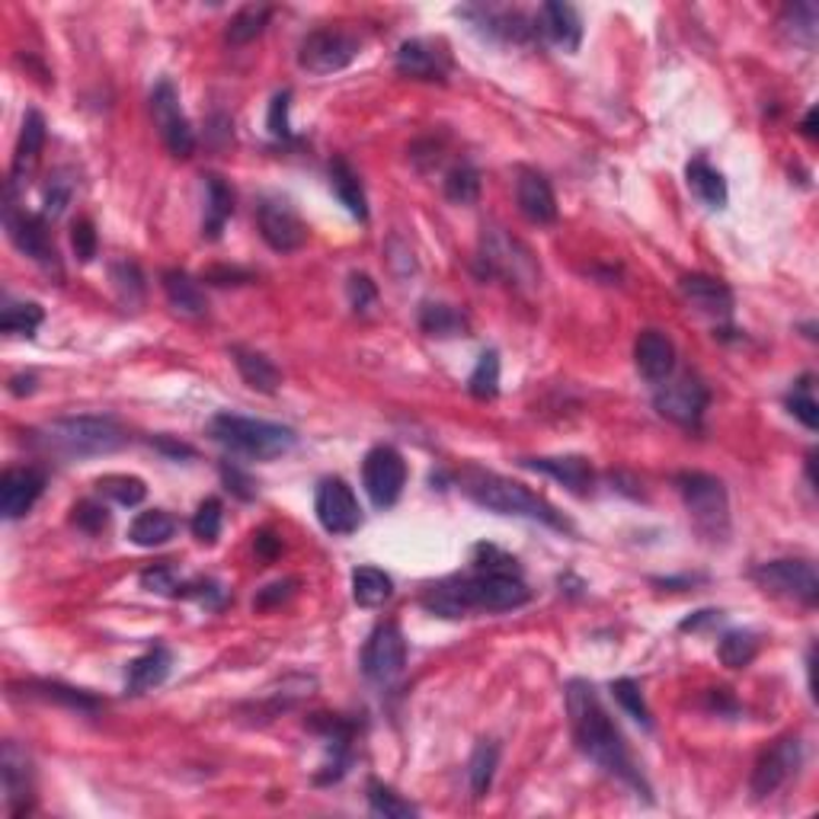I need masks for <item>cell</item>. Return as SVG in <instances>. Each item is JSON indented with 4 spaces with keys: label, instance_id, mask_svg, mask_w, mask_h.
<instances>
[{
    "label": "cell",
    "instance_id": "cell-14",
    "mask_svg": "<svg viewBox=\"0 0 819 819\" xmlns=\"http://www.w3.org/2000/svg\"><path fill=\"white\" fill-rule=\"evenodd\" d=\"M3 225H7V235L16 243L20 253H26V256L36 260L39 266L59 273V253H55V243H52L49 225H46L42 215H26V212H20V209L13 205V196H10L7 212H3Z\"/></svg>",
    "mask_w": 819,
    "mask_h": 819
},
{
    "label": "cell",
    "instance_id": "cell-23",
    "mask_svg": "<svg viewBox=\"0 0 819 819\" xmlns=\"http://www.w3.org/2000/svg\"><path fill=\"white\" fill-rule=\"evenodd\" d=\"M516 202L519 212L526 215L531 225H551L557 218V199L551 182L534 171H522L516 179Z\"/></svg>",
    "mask_w": 819,
    "mask_h": 819
},
{
    "label": "cell",
    "instance_id": "cell-8",
    "mask_svg": "<svg viewBox=\"0 0 819 819\" xmlns=\"http://www.w3.org/2000/svg\"><path fill=\"white\" fill-rule=\"evenodd\" d=\"M753 580L781 598H794L804 605H817L819 598V577L814 564L807 560H768L753 570Z\"/></svg>",
    "mask_w": 819,
    "mask_h": 819
},
{
    "label": "cell",
    "instance_id": "cell-39",
    "mask_svg": "<svg viewBox=\"0 0 819 819\" xmlns=\"http://www.w3.org/2000/svg\"><path fill=\"white\" fill-rule=\"evenodd\" d=\"M46 320V311L33 301H16V304H7L3 314H0V330L3 333H13V337H36V330L42 327Z\"/></svg>",
    "mask_w": 819,
    "mask_h": 819
},
{
    "label": "cell",
    "instance_id": "cell-11",
    "mask_svg": "<svg viewBox=\"0 0 819 819\" xmlns=\"http://www.w3.org/2000/svg\"><path fill=\"white\" fill-rule=\"evenodd\" d=\"M483 263H487V273L490 276H503L509 279L513 286H534L538 282V266L531 260L526 247L516 240V237L503 235L500 228H490L483 235Z\"/></svg>",
    "mask_w": 819,
    "mask_h": 819
},
{
    "label": "cell",
    "instance_id": "cell-57",
    "mask_svg": "<svg viewBox=\"0 0 819 819\" xmlns=\"http://www.w3.org/2000/svg\"><path fill=\"white\" fill-rule=\"evenodd\" d=\"M279 551H282V538H276L273 531H260V534H256V554H260V557L273 560Z\"/></svg>",
    "mask_w": 819,
    "mask_h": 819
},
{
    "label": "cell",
    "instance_id": "cell-45",
    "mask_svg": "<svg viewBox=\"0 0 819 819\" xmlns=\"http://www.w3.org/2000/svg\"><path fill=\"white\" fill-rule=\"evenodd\" d=\"M29 695H39V698H46V702L67 704V707H74V710H97V707H100V702H97L93 695H87V692H80V689H67V685H59V682H33V685H29Z\"/></svg>",
    "mask_w": 819,
    "mask_h": 819
},
{
    "label": "cell",
    "instance_id": "cell-15",
    "mask_svg": "<svg viewBox=\"0 0 819 819\" xmlns=\"http://www.w3.org/2000/svg\"><path fill=\"white\" fill-rule=\"evenodd\" d=\"M151 113H154V122H158V131L167 144V151L174 158H189L196 151V135L189 128V122L179 110V97H176V87L171 80H161L151 93Z\"/></svg>",
    "mask_w": 819,
    "mask_h": 819
},
{
    "label": "cell",
    "instance_id": "cell-12",
    "mask_svg": "<svg viewBox=\"0 0 819 819\" xmlns=\"http://www.w3.org/2000/svg\"><path fill=\"white\" fill-rule=\"evenodd\" d=\"M707 388H704L698 378L692 375H682V378H666L653 398V407L659 410V416L685 426V429H698L704 419V410H707Z\"/></svg>",
    "mask_w": 819,
    "mask_h": 819
},
{
    "label": "cell",
    "instance_id": "cell-30",
    "mask_svg": "<svg viewBox=\"0 0 819 819\" xmlns=\"http://www.w3.org/2000/svg\"><path fill=\"white\" fill-rule=\"evenodd\" d=\"M205 192H209V205H205V222H202V235L222 237L228 218L235 215V189L218 174L205 176Z\"/></svg>",
    "mask_w": 819,
    "mask_h": 819
},
{
    "label": "cell",
    "instance_id": "cell-7",
    "mask_svg": "<svg viewBox=\"0 0 819 819\" xmlns=\"http://www.w3.org/2000/svg\"><path fill=\"white\" fill-rule=\"evenodd\" d=\"M362 483H365V493L368 500L378 506V509H388L401 500L404 493V483H407V465H404V455L391 445H378L365 455L362 462Z\"/></svg>",
    "mask_w": 819,
    "mask_h": 819
},
{
    "label": "cell",
    "instance_id": "cell-53",
    "mask_svg": "<svg viewBox=\"0 0 819 819\" xmlns=\"http://www.w3.org/2000/svg\"><path fill=\"white\" fill-rule=\"evenodd\" d=\"M71 192H74V186H71V179H52L49 182V192H46V205H42V218L49 222V218H59L61 212L67 209V202H71Z\"/></svg>",
    "mask_w": 819,
    "mask_h": 819
},
{
    "label": "cell",
    "instance_id": "cell-52",
    "mask_svg": "<svg viewBox=\"0 0 819 819\" xmlns=\"http://www.w3.org/2000/svg\"><path fill=\"white\" fill-rule=\"evenodd\" d=\"M71 243H74V253L80 263H90L97 256V231L87 218H77L71 225Z\"/></svg>",
    "mask_w": 819,
    "mask_h": 819
},
{
    "label": "cell",
    "instance_id": "cell-59",
    "mask_svg": "<svg viewBox=\"0 0 819 819\" xmlns=\"http://www.w3.org/2000/svg\"><path fill=\"white\" fill-rule=\"evenodd\" d=\"M710 621H720V612H698L695 618L682 621V631H698V628L710 625Z\"/></svg>",
    "mask_w": 819,
    "mask_h": 819
},
{
    "label": "cell",
    "instance_id": "cell-33",
    "mask_svg": "<svg viewBox=\"0 0 819 819\" xmlns=\"http://www.w3.org/2000/svg\"><path fill=\"white\" fill-rule=\"evenodd\" d=\"M394 592V580L378 570V567H355L352 570V598L362 608H378L391 598Z\"/></svg>",
    "mask_w": 819,
    "mask_h": 819
},
{
    "label": "cell",
    "instance_id": "cell-46",
    "mask_svg": "<svg viewBox=\"0 0 819 819\" xmlns=\"http://www.w3.org/2000/svg\"><path fill=\"white\" fill-rule=\"evenodd\" d=\"M612 695H615V702L625 707V714H628V717H634L644 730L653 727V720H650V707H646L644 695H641V685H638L634 679H618V682H612Z\"/></svg>",
    "mask_w": 819,
    "mask_h": 819
},
{
    "label": "cell",
    "instance_id": "cell-5",
    "mask_svg": "<svg viewBox=\"0 0 819 819\" xmlns=\"http://www.w3.org/2000/svg\"><path fill=\"white\" fill-rule=\"evenodd\" d=\"M676 487L695 531L710 544H723L730 538V496L723 480L704 470H682L676 477Z\"/></svg>",
    "mask_w": 819,
    "mask_h": 819
},
{
    "label": "cell",
    "instance_id": "cell-40",
    "mask_svg": "<svg viewBox=\"0 0 819 819\" xmlns=\"http://www.w3.org/2000/svg\"><path fill=\"white\" fill-rule=\"evenodd\" d=\"M468 391L477 401H493L500 394V355L493 350H487L477 358L468 378Z\"/></svg>",
    "mask_w": 819,
    "mask_h": 819
},
{
    "label": "cell",
    "instance_id": "cell-2",
    "mask_svg": "<svg viewBox=\"0 0 819 819\" xmlns=\"http://www.w3.org/2000/svg\"><path fill=\"white\" fill-rule=\"evenodd\" d=\"M531 592L519 580V574H500V570H480L474 577H458L445 583L432 585L423 595V605L432 615L442 618H462L468 612H516L522 608Z\"/></svg>",
    "mask_w": 819,
    "mask_h": 819
},
{
    "label": "cell",
    "instance_id": "cell-21",
    "mask_svg": "<svg viewBox=\"0 0 819 819\" xmlns=\"http://www.w3.org/2000/svg\"><path fill=\"white\" fill-rule=\"evenodd\" d=\"M42 148H46V118H42L39 110H29L26 118H23L16 151H13V164H10V192H16V186L26 182L29 174L36 171Z\"/></svg>",
    "mask_w": 819,
    "mask_h": 819
},
{
    "label": "cell",
    "instance_id": "cell-26",
    "mask_svg": "<svg viewBox=\"0 0 819 819\" xmlns=\"http://www.w3.org/2000/svg\"><path fill=\"white\" fill-rule=\"evenodd\" d=\"M398 74L413 77V80H445L449 61L436 46H429L423 39H410L398 49Z\"/></svg>",
    "mask_w": 819,
    "mask_h": 819
},
{
    "label": "cell",
    "instance_id": "cell-19",
    "mask_svg": "<svg viewBox=\"0 0 819 819\" xmlns=\"http://www.w3.org/2000/svg\"><path fill=\"white\" fill-rule=\"evenodd\" d=\"M0 778H3V794H7V810L10 817L29 814V801H33V765L26 749H20L13 740L3 743L0 753Z\"/></svg>",
    "mask_w": 819,
    "mask_h": 819
},
{
    "label": "cell",
    "instance_id": "cell-18",
    "mask_svg": "<svg viewBox=\"0 0 819 819\" xmlns=\"http://www.w3.org/2000/svg\"><path fill=\"white\" fill-rule=\"evenodd\" d=\"M46 490V470L10 468L0 477V513L7 522L23 519Z\"/></svg>",
    "mask_w": 819,
    "mask_h": 819
},
{
    "label": "cell",
    "instance_id": "cell-51",
    "mask_svg": "<svg viewBox=\"0 0 819 819\" xmlns=\"http://www.w3.org/2000/svg\"><path fill=\"white\" fill-rule=\"evenodd\" d=\"M71 519H74V526L84 528V531H90V534H97V531H103V528L110 526V513H106V506H100V503H93V500L77 503Z\"/></svg>",
    "mask_w": 819,
    "mask_h": 819
},
{
    "label": "cell",
    "instance_id": "cell-42",
    "mask_svg": "<svg viewBox=\"0 0 819 819\" xmlns=\"http://www.w3.org/2000/svg\"><path fill=\"white\" fill-rule=\"evenodd\" d=\"M756 650H759V641L749 631H730V634H723V641L717 646V656L723 666L743 669L756 659Z\"/></svg>",
    "mask_w": 819,
    "mask_h": 819
},
{
    "label": "cell",
    "instance_id": "cell-27",
    "mask_svg": "<svg viewBox=\"0 0 819 819\" xmlns=\"http://www.w3.org/2000/svg\"><path fill=\"white\" fill-rule=\"evenodd\" d=\"M171 663H174V656H171L167 646H151L148 653H141L138 659H131L125 689H128L131 695H144V692L164 685L167 676H171Z\"/></svg>",
    "mask_w": 819,
    "mask_h": 819
},
{
    "label": "cell",
    "instance_id": "cell-47",
    "mask_svg": "<svg viewBox=\"0 0 819 819\" xmlns=\"http://www.w3.org/2000/svg\"><path fill=\"white\" fill-rule=\"evenodd\" d=\"M222 522H225L222 500L209 496V500L196 509V516H192V534H196L202 544H215L218 534H222Z\"/></svg>",
    "mask_w": 819,
    "mask_h": 819
},
{
    "label": "cell",
    "instance_id": "cell-60",
    "mask_svg": "<svg viewBox=\"0 0 819 819\" xmlns=\"http://www.w3.org/2000/svg\"><path fill=\"white\" fill-rule=\"evenodd\" d=\"M158 449H161V452H171V455H176V458H179V455L192 458V449H189V445H176V442H167V439H161V442H158Z\"/></svg>",
    "mask_w": 819,
    "mask_h": 819
},
{
    "label": "cell",
    "instance_id": "cell-6",
    "mask_svg": "<svg viewBox=\"0 0 819 819\" xmlns=\"http://www.w3.org/2000/svg\"><path fill=\"white\" fill-rule=\"evenodd\" d=\"M46 442L71 458H93L118 452L125 432L113 416H64L46 426Z\"/></svg>",
    "mask_w": 819,
    "mask_h": 819
},
{
    "label": "cell",
    "instance_id": "cell-13",
    "mask_svg": "<svg viewBox=\"0 0 819 819\" xmlns=\"http://www.w3.org/2000/svg\"><path fill=\"white\" fill-rule=\"evenodd\" d=\"M314 513L330 534H352L362 526V509L343 477H324L314 493Z\"/></svg>",
    "mask_w": 819,
    "mask_h": 819
},
{
    "label": "cell",
    "instance_id": "cell-22",
    "mask_svg": "<svg viewBox=\"0 0 819 819\" xmlns=\"http://www.w3.org/2000/svg\"><path fill=\"white\" fill-rule=\"evenodd\" d=\"M634 362L638 371L644 375L650 385H663L676 371V346L666 333L659 330H644L634 343Z\"/></svg>",
    "mask_w": 819,
    "mask_h": 819
},
{
    "label": "cell",
    "instance_id": "cell-58",
    "mask_svg": "<svg viewBox=\"0 0 819 819\" xmlns=\"http://www.w3.org/2000/svg\"><path fill=\"white\" fill-rule=\"evenodd\" d=\"M231 279H250L247 273H237V269H212V273H205V282H215V286H235Z\"/></svg>",
    "mask_w": 819,
    "mask_h": 819
},
{
    "label": "cell",
    "instance_id": "cell-50",
    "mask_svg": "<svg viewBox=\"0 0 819 819\" xmlns=\"http://www.w3.org/2000/svg\"><path fill=\"white\" fill-rule=\"evenodd\" d=\"M346 292H350V304L355 314H368L375 307V301H378V289L365 273H352L350 282H346Z\"/></svg>",
    "mask_w": 819,
    "mask_h": 819
},
{
    "label": "cell",
    "instance_id": "cell-16",
    "mask_svg": "<svg viewBox=\"0 0 819 819\" xmlns=\"http://www.w3.org/2000/svg\"><path fill=\"white\" fill-rule=\"evenodd\" d=\"M256 225L263 240L276 250V253H294L304 247L307 240V228L301 222V215L294 212L286 199H263L256 209Z\"/></svg>",
    "mask_w": 819,
    "mask_h": 819
},
{
    "label": "cell",
    "instance_id": "cell-9",
    "mask_svg": "<svg viewBox=\"0 0 819 819\" xmlns=\"http://www.w3.org/2000/svg\"><path fill=\"white\" fill-rule=\"evenodd\" d=\"M358 59V39L343 29H317L301 39L298 64L311 74H337Z\"/></svg>",
    "mask_w": 819,
    "mask_h": 819
},
{
    "label": "cell",
    "instance_id": "cell-25",
    "mask_svg": "<svg viewBox=\"0 0 819 819\" xmlns=\"http://www.w3.org/2000/svg\"><path fill=\"white\" fill-rule=\"evenodd\" d=\"M522 468L547 474L551 480L564 483L570 493H589L595 483V470L580 455H567V458H522Z\"/></svg>",
    "mask_w": 819,
    "mask_h": 819
},
{
    "label": "cell",
    "instance_id": "cell-29",
    "mask_svg": "<svg viewBox=\"0 0 819 819\" xmlns=\"http://www.w3.org/2000/svg\"><path fill=\"white\" fill-rule=\"evenodd\" d=\"M164 292H167V301L174 304L176 314L182 317H202L209 311V301H205V292L199 289V282L182 273V269H167L164 273Z\"/></svg>",
    "mask_w": 819,
    "mask_h": 819
},
{
    "label": "cell",
    "instance_id": "cell-56",
    "mask_svg": "<svg viewBox=\"0 0 819 819\" xmlns=\"http://www.w3.org/2000/svg\"><path fill=\"white\" fill-rule=\"evenodd\" d=\"M294 585H298V580H282V583H273V585H266L260 595H256V608H273V605H279V602H286L289 595L294 592Z\"/></svg>",
    "mask_w": 819,
    "mask_h": 819
},
{
    "label": "cell",
    "instance_id": "cell-43",
    "mask_svg": "<svg viewBox=\"0 0 819 819\" xmlns=\"http://www.w3.org/2000/svg\"><path fill=\"white\" fill-rule=\"evenodd\" d=\"M445 199L455 205H474L480 199V174L470 164L452 167V174L445 176Z\"/></svg>",
    "mask_w": 819,
    "mask_h": 819
},
{
    "label": "cell",
    "instance_id": "cell-17",
    "mask_svg": "<svg viewBox=\"0 0 819 819\" xmlns=\"http://www.w3.org/2000/svg\"><path fill=\"white\" fill-rule=\"evenodd\" d=\"M797 765H801V740L797 736H781L778 743H771L753 768V781H749L753 797L756 801L771 797L797 771Z\"/></svg>",
    "mask_w": 819,
    "mask_h": 819
},
{
    "label": "cell",
    "instance_id": "cell-37",
    "mask_svg": "<svg viewBox=\"0 0 819 819\" xmlns=\"http://www.w3.org/2000/svg\"><path fill=\"white\" fill-rule=\"evenodd\" d=\"M781 26L788 29V36H791L794 42H801V46L814 49V46H817V26H819L817 3L804 0V3L788 7V10H784V16H781Z\"/></svg>",
    "mask_w": 819,
    "mask_h": 819
},
{
    "label": "cell",
    "instance_id": "cell-38",
    "mask_svg": "<svg viewBox=\"0 0 819 819\" xmlns=\"http://www.w3.org/2000/svg\"><path fill=\"white\" fill-rule=\"evenodd\" d=\"M496 765H500V746L483 740L477 743L474 756L468 761V781H470V794L474 797H483L493 784V774H496Z\"/></svg>",
    "mask_w": 819,
    "mask_h": 819
},
{
    "label": "cell",
    "instance_id": "cell-28",
    "mask_svg": "<svg viewBox=\"0 0 819 819\" xmlns=\"http://www.w3.org/2000/svg\"><path fill=\"white\" fill-rule=\"evenodd\" d=\"M231 355H235V365L237 371H240V378H243L253 391H260V394H276V391H279L282 371L273 365V358H266L263 352L243 350V346H235Z\"/></svg>",
    "mask_w": 819,
    "mask_h": 819
},
{
    "label": "cell",
    "instance_id": "cell-20",
    "mask_svg": "<svg viewBox=\"0 0 819 819\" xmlns=\"http://www.w3.org/2000/svg\"><path fill=\"white\" fill-rule=\"evenodd\" d=\"M534 33H541L547 42H554L564 52H577L583 42V20L574 3H544L534 16Z\"/></svg>",
    "mask_w": 819,
    "mask_h": 819
},
{
    "label": "cell",
    "instance_id": "cell-36",
    "mask_svg": "<svg viewBox=\"0 0 819 819\" xmlns=\"http://www.w3.org/2000/svg\"><path fill=\"white\" fill-rule=\"evenodd\" d=\"M269 16H273V7H266V3H247V7H240L235 13V20H231V26H228V42L231 46L253 42L266 29Z\"/></svg>",
    "mask_w": 819,
    "mask_h": 819
},
{
    "label": "cell",
    "instance_id": "cell-10",
    "mask_svg": "<svg viewBox=\"0 0 819 819\" xmlns=\"http://www.w3.org/2000/svg\"><path fill=\"white\" fill-rule=\"evenodd\" d=\"M404 666H407V641H404L401 628L394 621L378 625L362 650V672L371 682L388 685L404 672Z\"/></svg>",
    "mask_w": 819,
    "mask_h": 819
},
{
    "label": "cell",
    "instance_id": "cell-4",
    "mask_svg": "<svg viewBox=\"0 0 819 819\" xmlns=\"http://www.w3.org/2000/svg\"><path fill=\"white\" fill-rule=\"evenodd\" d=\"M209 436L231 449L235 455L243 458H256V462H269L279 455H289L298 445V436L289 426L279 423H266V419H250V416H237V413H218L209 423Z\"/></svg>",
    "mask_w": 819,
    "mask_h": 819
},
{
    "label": "cell",
    "instance_id": "cell-24",
    "mask_svg": "<svg viewBox=\"0 0 819 819\" xmlns=\"http://www.w3.org/2000/svg\"><path fill=\"white\" fill-rule=\"evenodd\" d=\"M679 292L682 298L702 311L707 317H730L733 314V292L720 282V279H710V276H682L679 279Z\"/></svg>",
    "mask_w": 819,
    "mask_h": 819
},
{
    "label": "cell",
    "instance_id": "cell-48",
    "mask_svg": "<svg viewBox=\"0 0 819 819\" xmlns=\"http://www.w3.org/2000/svg\"><path fill=\"white\" fill-rule=\"evenodd\" d=\"M788 407H791V413H794V416H797L807 429H817L819 407H817V398H814V385H810V378H804V381L791 391Z\"/></svg>",
    "mask_w": 819,
    "mask_h": 819
},
{
    "label": "cell",
    "instance_id": "cell-61",
    "mask_svg": "<svg viewBox=\"0 0 819 819\" xmlns=\"http://www.w3.org/2000/svg\"><path fill=\"white\" fill-rule=\"evenodd\" d=\"M804 135H810V138L817 135V110H810L804 118Z\"/></svg>",
    "mask_w": 819,
    "mask_h": 819
},
{
    "label": "cell",
    "instance_id": "cell-41",
    "mask_svg": "<svg viewBox=\"0 0 819 819\" xmlns=\"http://www.w3.org/2000/svg\"><path fill=\"white\" fill-rule=\"evenodd\" d=\"M368 807L375 817L385 819H413L416 807L401 801V794H394L391 788H385L381 781H368Z\"/></svg>",
    "mask_w": 819,
    "mask_h": 819
},
{
    "label": "cell",
    "instance_id": "cell-44",
    "mask_svg": "<svg viewBox=\"0 0 819 819\" xmlns=\"http://www.w3.org/2000/svg\"><path fill=\"white\" fill-rule=\"evenodd\" d=\"M97 490L110 500H116L118 506H138L144 496H148V487L144 480L138 477H128V474H110L97 483Z\"/></svg>",
    "mask_w": 819,
    "mask_h": 819
},
{
    "label": "cell",
    "instance_id": "cell-3",
    "mask_svg": "<svg viewBox=\"0 0 819 819\" xmlns=\"http://www.w3.org/2000/svg\"><path fill=\"white\" fill-rule=\"evenodd\" d=\"M462 490L468 493V500H474L480 509H490V513H500V516H519V519H531V522H544L551 528H560L567 531V522L557 516V509L541 500L538 493H531L528 487L509 480V477H500V474H490V470H465L462 474Z\"/></svg>",
    "mask_w": 819,
    "mask_h": 819
},
{
    "label": "cell",
    "instance_id": "cell-35",
    "mask_svg": "<svg viewBox=\"0 0 819 819\" xmlns=\"http://www.w3.org/2000/svg\"><path fill=\"white\" fill-rule=\"evenodd\" d=\"M176 534V519L164 509H151V513H141L131 528H128V538L138 544V547H161L167 544Z\"/></svg>",
    "mask_w": 819,
    "mask_h": 819
},
{
    "label": "cell",
    "instance_id": "cell-49",
    "mask_svg": "<svg viewBox=\"0 0 819 819\" xmlns=\"http://www.w3.org/2000/svg\"><path fill=\"white\" fill-rule=\"evenodd\" d=\"M292 100V90H282L273 97L269 103V116H266V128L276 141H292V125H289V103Z\"/></svg>",
    "mask_w": 819,
    "mask_h": 819
},
{
    "label": "cell",
    "instance_id": "cell-1",
    "mask_svg": "<svg viewBox=\"0 0 819 819\" xmlns=\"http://www.w3.org/2000/svg\"><path fill=\"white\" fill-rule=\"evenodd\" d=\"M567 714H570V733H574V740H577V746H580L585 759L595 761L598 768H605L618 781H625V784H631V788L646 794L644 774L631 761L621 730L612 723V717L605 714L595 689L583 679H574L567 685Z\"/></svg>",
    "mask_w": 819,
    "mask_h": 819
},
{
    "label": "cell",
    "instance_id": "cell-32",
    "mask_svg": "<svg viewBox=\"0 0 819 819\" xmlns=\"http://www.w3.org/2000/svg\"><path fill=\"white\" fill-rule=\"evenodd\" d=\"M419 327H423V333H429V337L449 340V337H465V333H468V317H465V311H458V307H452V304L426 301V304L419 307Z\"/></svg>",
    "mask_w": 819,
    "mask_h": 819
},
{
    "label": "cell",
    "instance_id": "cell-34",
    "mask_svg": "<svg viewBox=\"0 0 819 819\" xmlns=\"http://www.w3.org/2000/svg\"><path fill=\"white\" fill-rule=\"evenodd\" d=\"M685 179H689V189L702 199L707 209H727V182L707 161H702V158L692 161L685 167Z\"/></svg>",
    "mask_w": 819,
    "mask_h": 819
},
{
    "label": "cell",
    "instance_id": "cell-55",
    "mask_svg": "<svg viewBox=\"0 0 819 819\" xmlns=\"http://www.w3.org/2000/svg\"><path fill=\"white\" fill-rule=\"evenodd\" d=\"M222 477H225L228 490H235L240 500H253L256 496V483L243 470L235 468V465H222Z\"/></svg>",
    "mask_w": 819,
    "mask_h": 819
},
{
    "label": "cell",
    "instance_id": "cell-31",
    "mask_svg": "<svg viewBox=\"0 0 819 819\" xmlns=\"http://www.w3.org/2000/svg\"><path fill=\"white\" fill-rule=\"evenodd\" d=\"M330 189L340 199V205L350 212L352 218L365 222L368 218V202H365V189L358 182V174L352 171L346 161H330Z\"/></svg>",
    "mask_w": 819,
    "mask_h": 819
},
{
    "label": "cell",
    "instance_id": "cell-54",
    "mask_svg": "<svg viewBox=\"0 0 819 819\" xmlns=\"http://www.w3.org/2000/svg\"><path fill=\"white\" fill-rule=\"evenodd\" d=\"M141 585H144L148 592H161V595H176V589H179L174 570H171V567H164V564H161V567L144 570V574H141Z\"/></svg>",
    "mask_w": 819,
    "mask_h": 819
}]
</instances>
